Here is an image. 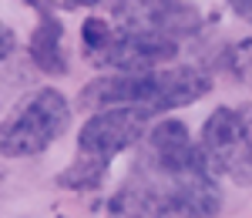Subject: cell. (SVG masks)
<instances>
[{"mask_svg": "<svg viewBox=\"0 0 252 218\" xmlns=\"http://www.w3.org/2000/svg\"><path fill=\"white\" fill-rule=\"evenodd\" d=\"M37 3V0H34ZM37 27H34V34H31V60L37 64L44 74H51V78H61V74H67V54H64V27H61V20L54 17V10L51 7H44L37 3Z\"/></svg>", "mask_w": 252, "mask_h": 218, "instance_id": "cell-8", "label": "cell"}, {"mask_svg": "<svg viewBox=\"0 0 252 218\" xmlns=\"http://www.w3.org/2000/svg\"><path fill=\"white\" fill-rule=\"evenodd\" d=\"M71 108L67 98L54 87H37L17 108L0 121V155L3 158H31L47 151L54 141L67 131Z\"/></svg>", "mask_w": 252, "mask_h": 218, "instance_id": "cell-3", "label": "cell"}, {"mask_svg": "<svg viewBox=\"0 0 252 218\" xmlns=\"http://www.w3.org/2000/svg\"><path fill=\"white\" fill-rule=\"evenodd\" d=\"M148 121L152 118L135 111V108H104V111H94L91 118L81 124L78 155L97 161L104 168H111V161L121 151L135 148L138 141L145 138Z\"/></svg>", "mask_w": 252, "mask_h": 218, "instance_id": "cell-6", "label": "cell"}, {"mask_svg": "<svg viewBox=\"0 0 252 218\" xmlns=\"http://www.w3.org/2000/svg\"><path fill=\"white\" fill-rule=\"evenodd\" d=\"M51 7H61V10H78V7H94L97 0H47Z\"/></svg>", "mask_w": 252, "mask_h": 218, "instance_id": "cell-12", "label": "cell"}, {"mask_svg": "<svg viewBox=\"0 0 252 218\" xmlns=\"http://www.w3.org/2000/svg\"><path fill=\"white\" fill-rule=\"evenodd\" d=\"M198 148L215 175L252 185V101L215 108L202 124Z\"/></svg>", "mask_w": 252, "mask_h": 218, "instance_id": "cell-4", "label": "cell"}, {"mask_svg": "<svg viewBox=\"0 0 252 218\" xmlns=\"http://www.w3.org/2000/svg\"><path fill=\"white\" fill-rule=\"evenodd\" d=\"M225 3H229L235 14H239V17H242V20L252 27V0H225Z\"/></svg>", "mask_w": 252, "mask_h": 218, "instance_id": "cell-11", "label": "cell"}, {"mask_svg": "<svg viewBox=\"0 0 252 218\" xmlns=\"http://www.w3.org/2000/svg\"><path fill=\"white\" fill-rule=\"evenodd\" d=\"M222 191L212 171L168 175L138 158L108 198V218H212Z\"/></svg>", "mask_w": 252, "mask_h": 218, "instance_id": "cell-1", "label": "cell"}, {"mask_svg": "<svg viewBox=\"0 0 252 218\" xmlns=\"http://www.w3.org/2000/svg\"><path fill=\"white\" fill-rule=\"evenodd\" d=\"M88 54L94 64L108 71H155L175 60L178 40L152 34V30H138V27H125V24H111L108 37Z\"/></svg>", "mask_w": 252, "mask_h": 218, "instance_id": "cell-5", "label": "cell"}, {"mask_svg": "<svg viewBox=\"0 0 252 218\" xmlns=\"http://www.w3.org/2000/svg\"><path fill=\"white\" fill-rule=\"evenodd\" d=\"M115 17L125 27H138V30H152L161 37H192L202 27L198 10L182 3V0H115Z\"/></svg>", "mask_w": 252, "mask_h": 218, "instance_id": "cell-7", "label": "cell"}, {"mask_svg": "<svg viewBox=\"0 0 252 218\" xmlns=\"http://www.w3.org/2000/svg\"><path fill=\"white\" fill-rule=\"evenodd\" d=\"M104 175H108L104 164H97V161L81 158L78 155V161L58 175V185L61 188H71V191H94V188L104 185Z\"/></svg>", "mask_w": 252, "mask_h": 218, "instance_id": "cell-9", "label": "cell"}, {"mask_svg": "<svg viewBox=\"0 0 252 218\" xmlns=\"http://www.w3.org/2000/svg\"><path fill=\"white\" fill-rule=\"evenodd\" d=\"M14 47H17V37H14V30L0 20V60H7L14 54Z\"/></svg>", "mask_w": 252, "mask_h": 218, "instance_id": "cell-10", "label": "cell"}, {"mask_svg": "<svg viewBox=\"0 0 252 218\" xmlns=\"http://www.w3.org/2000/svg\"><path fill=\"white\" fill-rule=\"evenodd\" d=\"M212 81L198 67H155V71H111L94 78L78 94L81 108H135L148 118L185 108L205 98Z\"/></svg>", "mask_w": 252, "mask_h": 218, "instance_id": "cell-2", "label": "cell"}]
</instances>
